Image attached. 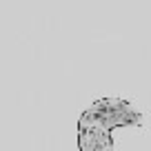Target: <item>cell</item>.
<instances>
[{"mask_svg": "<svg viewBox=\"0 0 151 151\" xmlns=\"http://www.w3.org/2000/svg\"><path fill=\"white\" fill-rule=\"evenodd\" d=\"M145 116L136 104L122 98H102L82 111L78 124H89L104 131H113L118 127H140Z\"/></svg>", "mask_w": 151, "mask_h": 151, "instance_id": "1", "label": "cell"}, {"mask_svg": "<svg viewBox=\"0 0 151 151\" xmlns=\"http://www.w3.org/2000/svg\"><path fill=\"white\" fill-rule=\"evenodd\" d=\"M78 147L80 151H113L111 131L89 124H78Z\"/></svg>", "mask_w": 151, "mask_h": 151, "instance_id": "2", "label": "cell"}]
</instances>
